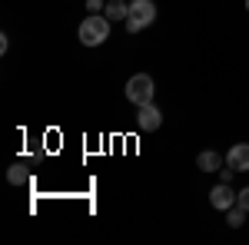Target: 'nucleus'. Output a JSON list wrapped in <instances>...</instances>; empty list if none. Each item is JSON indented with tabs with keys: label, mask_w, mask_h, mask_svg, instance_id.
<instances>
[{
	"label": "nucleus",
	"mask_w": 249,
	"mask_h": 245,
	"mask_svg": "<svg viewBox=\"0 0 249 245\" xmlns=\"http://www.w3.org/2000/svg\"><path fill=\"white\" fill-rule=\"evenodd\" d=\"M219 172H223V182H230V179H232V172H236V169H232V166H226V169H219Z\"/></svg>",
	"instance_id": "obj_13"
},
{
	"label": "nucleus",
	"mask_w": 249,
	"mask_h": 245,
	"mask_svg": "<svg viewBox=\"0 0 249 245\" xmlns=\"http://www.w3.org/2000/svg\"><path fill=\"white\" fill-rule=\"evenodd\" d=\"M236 206H243V209H246V212H249V186L243 189L239 196H236Z\"/></svg>",
	"instance_id": "obj_11"
},
{
	"label": "nucleus",
	"mask_w": 249,
	"mask_h": 245,
	"mask_svg": "<svg viewBox=\"0 0 249 245\" xmlns=\"http://www.w3.org/2000/svg\"><path fill=\"white\" fill-rule=\"evenodd\" d=\"M7 182H10V186H20V182H27V169H23V166H10V169H7Z\"/></svg>",
	"instance_id": "obj_10"
},
{
	"label": "nucleus",
	"mask_w": 249,
	"mask_h": 245,
	"mask_svg": "<svg viewBox=\"0 0 249 245\" xmlns=\"http://www.w3.org/2000/svg\"><path fill=\"white\" fill-rule=\"evenodd\" d=\"M226 166H232L236 172H249V143H236L226 152Z\"/></svg>",
	"instance_id": "obj_5"
},
{
	"label": "nucleus",
	"mask_w": 249,
	"mask_h": 245,
	"mask_svg": "<svg viewBox=\"0 0 249 245\" xmlns=\"http://www.w3.org/2000/svg\"><path fill=\"white\" fill-rule=\"evenodd\" d=\"M136 126L143 132H153L163 126V113L156 110L153 103H143V106H136Z\"/></svg>",
	"instance_id": "obj_4"
},
{
	"label": "nucleus",
	"mask_w": 249,
	"mask_h": 245,
	"mask_svg": "<svg viewBox=\"0 0 249 245\" xmlns=\"http://www.w3.org/2000/svg\"><path fill=\"white\" fill-rule=\"evenodd\" d=\"M110 37V17L103 14H90V17L80 23V43L83 47H100V43H107Z\"/></svg>",
	"instance_id": "obj_1"
},
{
	"label": "nucleus",
	"mask_w": 249,
	"mask_h": 245,
	"mask_svg": "<svg viewBox=\"0 0 249 245\" xmlns=\"http://www.w3.org/2000/svg\"><path fill=\"white\" fill-rule=\"evenodd\" d=\"M103 14L110 20H126L130 17V3H123V0H110L107 7H103Z\"/></svg>",
	"instance_id": "obj_8"
},
{
	"label": "nucleus",
	"mask_w": 249,
	"mask_h": 245,
	"mask_svg": "<svg viewBox=\"0 0 249 245\" xmlns=\"http://www.w3.org/2000/svg\"><path fill=\"white\" fill-rule=\"evenodd\" d=\"M153 93H156V83L150 73H136L126 80V99L133 106H143V103H153Z\"/></svg>",
	"instance_id": "obj_2"
},
{
	"label": "nucleus",
	"mask_w": 249,
	"mask_h": 245,
	"mask_svg": "<svg viewBox=\"0 0 249 245\" xmlns=\"http://www.w3.org/2000/svg\"><path fill=\"white\" fill-rule=\"evenodd\" d=\"M87 10H93V14H100V10H103V3H100V0H87Z\"/></svg>",
	"instance_id": "obj_12"
},
{
	"label": "nucleus",
	"mask_w": 249,
	"mask_h": 245,
	"mask_svg": "<svg viewBox=\"0 0 249 245\" xmlns=\"http://www.w3.org/2000/svg\"><path fill=\"white\" fill-rule=\"evenodd\" d=\"M226 212H230V215H226V222H230L232 229H239L243 222H246V209H243V206H230Z\"/></svg>",
	"instance_id": "obj_9"
},
{
	"label": "nucleus",
	"mask_w": 249,
	"mask_h": 245,
	"mask_svg": "<svg viewBox=\"0 0 249 245\" xmlns=\"http://www.w3.org/2000/svg\"><path fill=\"white\" fill-rule=\"evenodd\" d=\"M156 20V3L153 0H130V17H126V30L140 33L143 27H150Z\"/></svg>",
	"instance_id": "obj_3"
},
{
	"label": "nucleus",
	"mask_w": 249,
	"mask_h": 245,
	"mask_svg": "<svg viewBox=\"0 0 249 245\" xmlns=\"http://www.w3.org/2000/svg\"><path fill=\"white\" fill-rule=\"evenodd\" d=\"M210 202L216 209H230L236 206V192L230 189V182H216V186L210 189Z\"/></svg>",
	"instance_id": "obj_6"
},
{
	"label": "nucleus",
	"mask_w": 249,
	"mask_h": 245,
	"mask_svg": "<svg viewBox=\"0 0 249 245\" xmlns=\"http://www.w3.org/2000/svg\"><path fill=\"white\" fill-rule=\"evenodd\" d=\"M246 10H249V0H246Z\"/></svg>",
	"instance_id": "obj_14"
},
{
	"label": "nucleus",
	"mask_w": 249,
	"mask_h": 245,
	"mask_svg": "<svg viewBox=\"0 0 249 245\" xmlns=\"http://www.w3.org/2000/svg\"><path fill=\"white\" fill-rule=\"evenodd\" d=\"M196 166H199L203 172H216L219 166H223V156H219V152H213V149H206V152H199V156H196Z\"/></svg>",
	"instance_id": "obj_7"
}]
</instances>
